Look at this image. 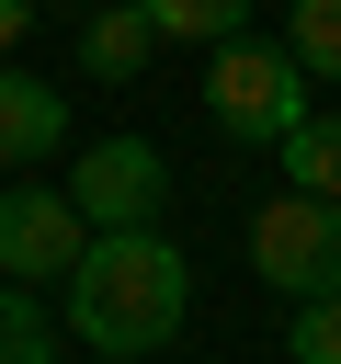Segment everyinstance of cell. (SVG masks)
Instances as JSON below:
<instances>
[{"mask_svg":"<svg viewBox=\"0 0 341 364\" xmlns=\"http://www.w3.org/2000/svg\"><path fill=\"white\" fill-rule=\"evenodd\" d=\"M193 307V262L159 228H91V250L68 262V341L102 364H136L182 330Z\"/></svg>","mask_w":341,"mask_h":364,"instance_id":"1","label":"cell"},{"mask_svg":"<svg viewBox=\"0 0 341 364\" xmlns=\"http://www.w3.org/2000/svg\"><path fill=\"white\" fill-rule=\"evenodd\" d=\"M205 114L239 136V148H273L296 114H307V57L296 46H261L250 23L216 34V68H205Z\"/></svg>","mask_w":341,"mask_h":364,"instance_id":"2","label":"cell"},{"mask_svg":"<svg viewBox=\"0 0 341 364\" xmlns=\"http://www.w3.org/2000/svg\"><path fill=\"white\" fill-rule=\"evenodd\" d=\"M250 273H261L273 296H341V193L284 182V193L250 216Z\"/></svg>","mask_w":341,"mask_h":364,"instance_id":"3","label":"cell"},{"mask_svg":"<svg viewBox=\"0 0 341 364\" xmlns=\"http://www.w3.org/2000/svg\"><path fill=\"white\" fill-rule=\"evenodd\" d=\"M68 193H80L91 228H159L170 159H159V136H91V148L68 159Z\"/></svg>","mask_w":341,"mask_h":364,"instance_id":"4","label":"cell"},{"mask_svg":"<svg viewBox=\"0 0 341 364\" xmlns=\"http://www.w3.org/2000/svg\"><path fill=\"white\" fill-rule=\"evenodd\" d=\"M80 250H91V216H80L68 182H11V193H0V273H23V284H68Z\"/></svg>","mask_w":341,"mask_h":364,"instance_id":"5","label":"cell"},{"mask_svg":"<svg viewBox=\"0 0 341 364\" xmlns=\"http://www.w3.org/2000/svg\"><path fill=\"white\" fill-rule=\"evenodd\" d=\"M57 136H68L57 80H34V68H11V57H0V171H34Z\"/></svg>","mask_w":341,"mask_h":364,"instance_id":"6","label":"cell"},{"mask_svg":"<svg viewBox=\"0 0 341 364\" xmlns=\"http://www.w3.org/2000/svg\"><path fill=\"white\" fill-rule=\"evenodd\" d=\"M148 57H159V23H148V0H114V11H91V23H80V68H91V80H114V91H125Z\"/></svg>","mask_w":341,"mask_h":364,"instance_id":"7","label":"cell"},{"mask_svg":"<svg viewBox=\"0 0 341 364\" xmlns=\"http://www.w3.org/2000/svg\"><path fill=\"white\" fill-rule=\"evenodd\" d=\"M57 353H68V318L23 273H0V364H57Z\"/></svg>","mask_w":341,"mask_h":364,"instance_id":"8","label":"cell"},{"mask_svg":"<svg viewBox=\"0 0 341 364\" xmlns=\"http://www.w3.org/2000/svg\"><path fill=\"white\" fill-rule=\"evenodd\" d=\"M273 159H284V182H307V193H341V114H296V125L273 136Z\"/></svg>","mask_w":341,"mask_h":364,"instance_id":"9","label":"cell"},{"mask_svg":"<svg viewBox=\"0 0 341 364\" xmlns=\"http://www.w3.org/2000/svg\"><path fill=\"white\" fill-rule=\"evenodd\" d=\"M284 46H296L318 80H341V0H296V11H284Z\"/></svg>","mask_w":341,"mask_h":364,"instance_id":"10","label":"cell"},{"mask_svg":"<svg viewBox=\"0 0 341 364\" xmlns=\"http://www.w3.org/2000/svg\"><path fill=\"white\" fill-rule=\"evenodd\" d=\"M148 23H159V34H182V46H216V34H239V23H250V0H148Z\"/></svg>","mask_w":341,"mask_h":364,"instance_id":"11","label":"cell"},{"mask_svg":"<svg viewBox=\"0 0 341 364\" xmlns=\"http://www.w3.org/2000/svg\"><path fill=\"white\" fill-rule=\"evenodd\" d=\"M284 353H296V364H341V296H296Z\"/></svg>","mask_w":341,"mask_h":364,"instance_id":"12","label":"cell"},{"mask_svg":"<svg viewBox=\"0 0 341 364\" xmlns=\"http://www.w3.org/2000/svg\"><path fill=\"white\" fill-rule=\"evenodd\" d=\"M23 34H34V0H0V57H11Z\"/></svg>","mask_w":341,"mask_h":364,"instance_id":"13","label":"cell"}]
</instances>
